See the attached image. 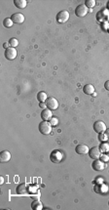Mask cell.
Wrapping results in <instances>:
<instances>
[{
  "label": "cell",
  "instance_id": "6da1fadb",
  "mask_svg": "<svg viewBox=\"0 0 109 210\" xmlns=\"http://www.w3.org/2000/svg\"><path fill=\"white\" fill-rule=\"evenodd\" d=\"M52 125L49 121H41L39 123V126H38V129H39V132L43 135H49L52 132Z\"/></svg>",
  "mask_w": 109,
  "mask_h": 210
},
{
  "label": "cell",
  "instance_id": "7a4b0ae2",
  "mask_svg": "<svg viewBox=\"0 0 109 210\" xmlns=\"http://www.w3.org/2000/svg\"><path fill=\"white\" fill-rule=\"evenodd\" d=\"M69 12L66 10H62V11H60L58 14H56V21L58 23V24H64V23H66L68 20H69Z\"/></svg>",
  "mask_w": 109,
  "mask_h": 210
},
{
  "label": "cell",
  "instance_id": "3957f363",
  "mask_svg": "<svg viewBox=\"0 0 109 210\" xmlns=\"http://www.w3.org/2000/svg\"><path fill=\"white\" fill-rule=\"evenodd\" d=\"M62 158H63V154L60 150H54L53 152H51V154H50V160L53 163L60 162V161L62 160Z\"/></svg>",
  "mask_w": 109,
  "mask_h": 210
},
{
  "label": "cell",
  "instance_id": "277c9868",
  "mask_svg": "<svg viewBox=\"0 0 109 210\" xmlns=\"http://www.w3.org/2000/svg\"><path fill=\"white\" fill-rule=\"evenodd\" d=\"M17 55H18V52L17 50L15 49L14 47H9L5 49V52H4V56H5V58L7 60H15L16 58H17Z\"/></svg>",
  "mask_w": 109,
  "mask_h": 210
},
{
  "label": "cell",
  "instance_id": "5b68a950",
  "mask_svg": "<svg viewBox=\"0 0 109 210\" xmlns=\"http://www.w3.org/2000/svg\"><path fill=\"white\" fill-rule=\"evenodd\" d=\"M89 12V9L88 7L86 5H84V4H82V5H79L76 7V9H75V15L77 16V17L79 18H83L85 17L86 15H87V13Z\"/></svg>",
  "mask_w": 109,
  "mask_h": 210
},
{
  "label": "cell",
  "instance_id": "8992f818",
  "mask_svg": "<svg viewBox=\"0 0 109 210\" xmlns=\"http://www.w3.org/2000/svg\"><path fill=\"white\" fill-rule=\"evenodd\" d=\"M45 103H46L47 109H51V111H54V109H56L58 108V100H56V98H54V97H49L46 100V102H45Z\"/></svg>",
  "mask_w": 109,
  "mask_h": 210
},
{
  "label": "cell",
  "instance_id": "52a82bcc",
  "mask_svg": "<svg viewBox=\"0 0 109 210\" xmlns=\"http://www.w3.org/2000/svg\"><path fill=\"white\" fill-rule=\"evenodd\" d=\"M106 129H107V127H106L105 123L103 121H101V120H97V121H95L94 123V130L97 133H98V134L104 133Z\"/></svg>",
  "mask_w": 109,
  "mask_h": 210
},
{
  "label": "cell",
  "instance_id": "ba28073f",
  "mask_svg": "<svg viewBox=\"0 0 109 210\" xmlns=\"http://www.w3.org/2000/svg\"><path fill=\"white\" fill-rule=\"evenodd\" d=\"M101 156V152L99 150V147H93L92 149L89 150V156L92 159H99Z\"/></svg>",
  "mask_w": 109,
  "mask_h": 210
},
{
  "label": "cell",
  "instance_id": "9c48e42d",
  "mask_svg": "<svg viewBox=\"0 0 109 210\" xmlns=\"http://www.w3.org/2000/svg\"><path fill=\"white\" fill-rule=\"evenodd\" d=\"M92 167L95 171H101L105 168V164L100 159H95L94 162L92 163Z\"/></svg>",
  "mask_w": 109,
  "mask_h": 210
},
{
  "label": "cell",
  "instance_id": "30bf717a",
  "mask_svg": "<svg viewBox=\"0 0 109 210\" xmlns=\"http://www.w3.org/2000/svg\"><path fill=\"white\" fill-rule=\"evenodd\" d=\"M53 117V113L52 111L49 109H44L41 111V118L43 121H50V119Z\"/></svg>",
  "mask_w": 109,
  "mask_h": 210
},
{
  "label": "cell",
  "instance_id": "8fae6325",
  "mask_svg": "<svg viewBox=\"0 0 109 210\" xmlns=\"http://www.w3.org/2000/svg\"><path fill=\"white\" fill-rule=\"evenodd\" d=\"M89 148L87 145L85 144H80V145H77L75 148V152L78 154H89Z\"/></svg>",
  "mask_w": 109,
  "mask_h": 210
},
{
  "label": "cell",
  "instance_id": "7c38bea8",
  "mask_svg": "<svg viewBox=\"0 0 109 210\" xmlns=\"http://www.w3.org/2000/svg\"><path fill=\"white\" fill-rule=\"evenodd\" d=\"M11 19L14 22V24H22L24 22V16L20 13H15L11 16Z\"/></svg>",
  "mask_w": 109,
  "mask_h": 210
},
{
  "label": "cell",
  "instance_id": "4fadbf2b",
  "mask_svg": "<svg viewBox=\"0 0 109 210\" xmlns=\"http://www.w3.org/2000/svg\"><path fill=\"white\" fill-rule=\"evenodd\" d=\"M11 159V152L9 150H2L0 154V161L1 162H8Z\"/></svg>",
  "mask_w": 109,
  "mask_h": 210
},
{
  "label": "cell",
  "instance_id": "5bb4252c",
  "mask_svg": "<svg viewBox=\"0 0 109 210\" xmlns=\"http://www.w3.org/2000/svg\"><path fill=\"white\" fill-rule=\"evenodd\" d=\"M16 191H17L18 195H24L28 191V187L26 184H20L19 186L16 188Z\"/></svg>",
  "mask_w": 109,
  "mask_h": 210
},
{
  "label": "cell",
  "instance_id": "9a60e30c",
  "mask_svg": "<svg viewBox=\"0 0 109 210\" xmlns=\"http://www.w3.org/2000/svg\"><path fill=\"white\" fill-rule=\"evenodd\" d=\"M83 92L87 95H92V94H94V92H95V87L92 84H86L83 87Z\"/></svg>",
  "mask_w": 109,
  "mask_h": 210
},
{
  "label": "cell",
  "instance_id": "2e32d148",
  "mask_svg": "<svg viewBox=\"0 0 109 210\" xmlns=\"http://www.w3.org/2000/svg\"><path fill=\"white\" fill-rule=\"evenodd\" d=\"M107 17H108V14L106 13V11H104V10L99 11L97 15V19L98 20V22H100V23L104 22V21L107 19Z\"/></svg>",
  "mask_w": 109,
  "mask_h": 210
},
{
  "label": "cell",
  "instance_id": "e0dca14e",
  "mask_svg": "<svg viewBox=\"0 0 109 210\" xmlns=\"http://www.w3.org/2000/svg\"><path fill=\"white\" fill-rule=\"evenodd\" d=\"M31 208H32L33 210H41L43 208L42 202H41L40 200H38V199L33 200V201L31 202Z\"/></svg>",
  "mask_w": 109,
  "mask_h": 210
},
{
  "label": "cell",
  "instance_id": "ac0fdd59",
  "mask_svg": "<svg viewBox=\"0 0 109 210\" xmlns=\"http://www.w3.org/2000/svg\"><path fill=\"white\" fill-rule=\"evenodd\" d=\"M14 4L17 8L19 9H24L27 5V2L26 0H14Z\"/></svg>",
  "mask_w": 109,
  "mask_h": 210
},
{
  "label": "cell",
  "instance_id": "d6986e66",
  "mask_svg": "<svg viewBox=\"0 0 109 210\" xmlns=\"http://www.w3.org/2000/svg\"><path fill=\"white\" fill-rule=\"evenodd\" d=\"M48 99V96L45 92H43V91H41L37 94V100L39 101V103H45L46 102V100Z\"/></svg>",
  "mask_w": 109,
  "mask_h": 210
},
{
  "label": "cell",
  "instance_id": "ffe728a7",
  "mask_svg": "<svg viewBox=\"0 0 109 210\" xmlns=\"http://www.w3.org/2000/svg\"><path fill=\"white\" fill-rule=\"evenodd\" d=\"M14 25V22L12 21L11 18H6V19L3 20V26L4 27H6V28H10V27H12Z\"/></svg>",
  "mask_w": 109,
  "mask_h": 210
},
{
  "label": "cell",
  "instance_id": "44dd1931",
  "mask_svg": "<svg viewBox=\"0 0 109 210\" xmlns=\"http://www.w3.org/2000/svg\"><path fill=\"white\" fill-rule=\"evenodd\" d=\"M99 150H100L101 152H106V154H107V152L109 150V144L102 142L101 145L99 146Z\"/></svg>",
  "mask_w": 109,
  "mask_h": 210
},
{
  "label": "cell",
  "instance_id": "7402d4cb",
  "mask_svg": "<svg viewBox=\"0 0 109 210\" xmlns=\"http://www.w3.org/2000/svg\"><path fill=\"white\" fill-rule=\"evenodd\" d=\"M9 44H10L11 47L15 48L19 45V40H18L17 38H11V39L9 40Z\"/></svg>",
  "mask_w": 109,
  "mask_h": 210
},
{
  "label": "cell",
  "instance_id": "603a6c76",
  "mask_svg": "<svg viewBox=\"0 0 109 210\" xmlns=\"http://www.w3.org/2000/svg\"><path fill=\"white\" fill-rule=\"evenodd\" d=\"M85 5L88 7V8H92L95 5V0H86L85 1Z\"/></svg>",
  "mask_w": 109,
  "mask_h": 210
},
{
  "label": "cell",
  "instance_id": "cb8c5ba5",
  "mask_svg": "<svg viewBox=\"0 0 109 210\" xmlns=\"http://www.w3.org/2000/svg\"><path fill=\"white\" fill-rule=\"evenodd\" d=\"M107 136L105 135V133H99L98 134V140L100 141V142H105L106 140H107Z\"/></svg>",
  "mask_w": 109,
  "mask_h": 210
},
{
  "label": "cell",
  "instance_id": "d4e9b609",
  "mask_svg": "<svg viewBox=\"0 0 109 210\" xmlns=\"http://www.w3.org/2000/svg\"><path fill=\"white\" fill-rule=\"evenodd\" d=\"M99 159L103 161V162H107V161H109V156L107 154H102L100 157H99Z\"/></svg>",
  "mask_w": 109,
  "mask_h": 210
},
{
  "label": "cell",
  "instance_id": "484cf974",
  "mask_svg": "<svg viewBox=\"0 0 109 210\" xmlns=\"http://www.w3.org/2000/svg\"><path fill=\"white\" fill-rule=\"evenodd\" d=\"M49 122L51 123L52 126H56V125L58 124V119L56 117H52Z\"/></svg>",
  "mask_w": 109,
  "mask_h": 210
},
{
  "label": "cell",
  "instance_id": "4316f807",
  "mask_svg": "<svg viewBox=\"0 0 109 210\" xmlns=\"http://www.w3.org/2000/svg\"><path fill=\"white\" fill-rule=\"evenodd\" d=\"M104 88H105V90L109 91V80H107L104 83Z\"/></svg>",
  "mask_w": 109,
  "mask_h": 210
},
{
  "label": "cell",
  "instance_id": "83f0119b",
  "mask_svg": "<svg viewBox=\"0 0 109 210\" xmlns=\"http://www.w3.org/2000/svg\"><path fill=\"white\" fill-rule=\"evenodd\" d=\"M39 106L41 107V108H42L43 109H46V103H40V104H39Z\"/></svg>",
  "mask_w": 109,
  "mask_h": 210
},
{
  "label": "cell",
  "instance_id": "f1b7e54d",
  "mask_svg": "<svg viewBox=\"0 0 109 210\" xmlns=\"http://www.w3.org/2000/svg\"><path fill=\"white\" fill-rule=\"evenodd\" d=\"M9 45H10V44H9V42H5L3 44V47L5 48V49H7V48H9Z\"/></svg>",
  "mask_w": 109,
  "mask_h": 210
},
{
  "label": "cell",
  "instance_id": "f546056e",
  "mask_svg": "<svg viewBox=\"0 0 109 210\" xmlns=\"http://www.w3.org/2000/svg\"><path fill=\"white\" fill-rule=\"evenodd\" d=\"M104 133H105V135L107 136V138L109 139V128H107L105 130V132H104Z\"/></svg>",
  "mask_w": 109,
  "mask_h": 210
},
{
  "label": "cell",
  "instance_id": "4dcf8cb0",
  "mask_svg": "<svg viewBox=\"0 0 109 210\" xmlns=\"http://www.w3.org/2000/svg\"><path fill=\"white\" fill-rule=\"evenodd\" d=\"M3 182H4V180H3V178L1 177V184H3Z\"/></svg>",
  "mask_w": 109,
  "mask_h": 210
},
{
  "label": "cell",
  "instance_id": "1f68e13d",
  "mask_svg": "<svg viewBox=\"0 0 109 210\" xmlns=\"http://www.w3.org/2000/svg\"><path fill=\"white\" fill-rule=\"evenodd\" d=\"M107 9L109 10V1H108V3H107Z\"/></svg>",
  "mask_w": 109,
  "mask_h": 210
},
{
  "label": "cell",
  "instance_id": "d6a6232c",
  "mask_svg": "<svg viewBox=\"0 0 109 210\" xmlns=\"http://www.w3.org/2000/svg\"><path fill=\"white\" fill-rule=\"evenodd\" d=\"M107 154H108V156H109V150H108V152H107Z\"/></svg>",
  "mask_w": 109,
  "mask_h": 210
},
{
  "label": "cell",
  "instance_id": "836d02e7",
  "mask_svg": "<svg viewBox=\"0 0 109 210\" xmlns=\"http://www.w3.org/2000/svg\"><path fill=\"white\" fill-rule=\"evenodd\" d=\"M108 32H109V26H108Z\"/></svg>",
  "mask_w": 109,
  "mask_h": 210
},
{
  "label": "cell",
  "instance_id": "e575fe53",
  "mask_svg": "<svg viewBox=\"0 0 109 210\" xmlns=\"http://www.w3.org/2000/svg\"><path fill=\"white\" fill-rule=\"evenodd\" d=\"M108 205H109V201H108Z\"/></svg>",
  "mask_w": 109,
  "mask_h": 210
}]
</instances>
